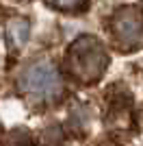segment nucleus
<instances>
[{"instance_id": "nucleus-2", "label": "nucleus", "mask_w": 143, "mask_h": 146, "mask_svg": "<svg viewBox=\"0 0 143 146\" xmlns=\"http://www.w3.org/2000/svg\"><path fill=\"white\" fill-rule=\"evenodd\" d=\"M20 87L28 98L39 103H52L63 96V81L52 63L35 61L22 72Z\"/></svg>"}, {"instance_id": "nucleus-1", "label": "nucleus", "mask_w": 143, "mask_h": 146, "mask_svg": "<svg viewBox=\"0 0 143 146\" xmlns=\"http://www.w3.org/2000/svg\"><path fill=\"white\" fill-rule=\"evenodd\" d=\"M67 72L80 83H95L108 68V55L102 42L93 35H83L67 48Z\"/></svg>"}, {"instance_id": "nucleus-4", "label": "nucleus", "mask_w": 143, "mask_h": 146, "mask_svg": "<svg viewBox=\"0 0 143 146\" xmlns=\"http://www.w3.org/2000/svg\"><path fill=\"white\" fill-rule=\"evenodd\" d=\"M28 33H30V24L24 18H15L7 24V37L13 46H24L28 39Z\"/></svg>"}, {"instance_id": "nucleus-3", "label": "nucleus", "mask_w": 143, "mask_h": 146, "mask_svg": "<svg viewBox=\"0 0 143 146\" xmlns=\"http://www.w3.org/2000/svg\"><path fill=\"white\" fill-rule=\"evenodd\" d=\"M111 31L121 50H134L143 44V11L139 7H121L113 13Z\"/></svg>"}, {"instance_id": "nucleus-5", "label": "nucleus", "mask_w": 143, "mask_h": 146, "mask_svg": "<svg viewBox=\"0 0 143 146\" xmlns=\"http://www.w3.org/2000/svg\"><path fill=\"white\" fill-rule=\"evenodd\" d=\"M48 2L56 9H78V7H83L85 0H48Z\"/></svg>"}]
</instances>
